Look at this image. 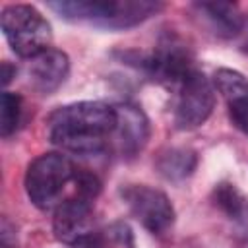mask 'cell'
I'll use <instances>...</instances> for the list:
<instances>
[{
    "instance_id": "obj_15",
    "label": "cell",
    "mask_w": 248,
    "mask_h": 248,
    "mask_svg": "<svg viewBox=\"0 0 248 248\" xmlns=\"http://www.w3.org/2000/svg\"><path fill=\"white\" fill-rule=\"evenodd\" d=\"M213 87L231 103L234 99H240L248 95V79L231 68H219L213 76Z\"/></svg>"
},
{
    "instance_id": "obj_18",
    "label": "cell",
    "mask_w": 248,
    "mask_h": 248,
    "mask_svg": "<svg viewBox=\"0 0 248 248\" xmlns=\"http://www.w3.org/2000/svg\"><path fill=\"white\" fill-rule=\"evenodd\" d=\"M2 248H16V227L4 217L2 219Z\"/></svg>"
},
{
    "instance_id": "obj_10",
    "label": "cell",
    "mask_w": 248,
    "mask_h": 248,
    "mask_svg": "<svg viewBox=\"0 0 248 248\" xmlns=\"http://www.w3.org/2000/svg\"><path fill=\"white\" fill-rule=\"evenodd\" d=\"M68 74L70 58L64 50L50 46L29 60V81L37 91L45 95L56 91L66 81Z\"/></svg>"
},
{
    "instance_id": "obj_7",
    "label": "cell",
    "mask_w": 248,
    "mask_h": 248,
    "mask_svg": "<svg viewBox=\"0 0 248 248\" xmlns=\"http://www.w3.org/2000/svg\"><path fill=\"white\" fill-rule=\"evenodd\" d=\"M120 196L130 213L151 234H165L174 225V207L165 192L147 184H126L120 188Z\"/></svg>"
},
{
    "instance_id": "obj_6",
    "label": "cell",
    "mask_w": 248,
    "mask_h": 248,
    "mask_svg": "<svg viewBox=\"0 0 248 248\" xmlns=\"http://www.w3.org/2000/svg\"><path fill=\"white\" fill-rule=\"evenodd\" d=\"M215 87L200 72L194 70L176 87L174 103V124L178 130H194L202 126L213 112Z\"/></svg>"
},
{
    "instance_id": "obj_14",
    "label": "cell",
    "mask_w": 248,
    "mask_h": 248,
    "mask_svg": "<svg viewBox=\"0 0 248 248\" xmlns=\"http://www.w3.org/2000/svg\"><path fill=\"white\" fill-rule=\"evenodd\" d=\"M76 248H136V242L130 225L124 221H114L105 229L95 231Z\"/></svg>"
},
{
    "instance_id": "obj_13",
    "label": "cell",
    "mask_w": 248,
    "mask_h": 248,
    "mask_svg": "<svg viewBox=\"0 0 248 248\" xmlns=\"http://www.w3.org/2000/svg\"><path fill=\"white\" fill-rule=\"evenodd\" d=\"M198 165V153L190 147H169L159 153L155 167L167 180H182L194 172Z\"/></svg>"
},
{
    "instance_id": "obj_9",
    "label": "cell",
    "mask_w": 248,
    "mask_h": 248,
    "mask_svg": "<svg viewBox=\"0 0 248 248\" xmlns=\"http://www.w3.org/2000/svg\"><path fill=\"white\" fill-rule=\"evenodd\" d=\"M116 110V128H114V141L122 157L138 155L147 140H149V120L145 112L132 103H122L114 107Z\"/></svg>"
},
{
    "instance_id": "obj_1",
    "label": "cell",
    "mask_w": 248,
    "mask_h": 248,
    "mask_svg": "<svg viewBox=\"0 0 248 248\" xmlns=\"http://www.w3.org/2000/svg\"><path fill=\"white\" fill-rule=\"evenodd\" d=\"M116 110L99 101H79L58 107L46 120L48 140L76 155H99L114 134Z\"/></svg>"
},
{
    "instance_id": "obj_11",
    "label": "cell",
    "mask_w": 248,
    "mask_h": 248,
    "mask_svg": "<svg viewBox=\"0 0 248 248\" xmlns=\"http://www.w3.org/2000/svg\"><path fill=\"white\" fill-rule=\"evenodd\" d=\"M213 203L248 240V198L231 182H221L213 188Z\"/></svg>"
},
{
    "instance_id": "obj_4",
    "label": "cell",
    "mask_w": 248,
    "mask_h": 248,
    "mask_svg": "<svg viewBox=\"0 0 248 248\" xmlns=\"http://www.w3.org/2000/svg\"><path fill=\"white\" fill-rule=\"evenodd\" d=\"M0 25L12 50L21 58H35L50 48L52 29L45 16L29 4H10L2 10Z\"/></svg>"
},
{
    "instance_id": "obj_19",
    "label": "cell",
    "mask_w": 248,
    "mask_h": 248,
    "mask_svg": "<svg viewBox=\"0 0 248 248\" xmlns=\"http://www.w3.org/2000/svg\"><path fill=\"white\" fill-rule=\"evenodd\" d=\"M16 78V66L10 62H2V85H8Z\"/></svg>"
},
{
    "instance_id": "obj_12",
    "label": "cell",
    "mask_w": 248,
    "mask_h": 248,
    "mask_svg": "<svg viewBox=\"0 0 248 248\" xmlns=\"http://www.w3.org/2000/svg\"><path fill=\"white\" fill-rule=\"evenodd\" d=\"M211 25L215 35L231 39L242 31L244 19L238 10V4L232 2H198L194 6Z\"/></svg>"
},
{
    "instance_id": "obj_5",
    "label": "cell",
    "mask_w": 248,
    "mask_h": 248,
    "mask_svg": "<svg viewBox=\"0 0 248 248\" xmlns=\"http://www.w3.org/2000/svg\"><path fill=\"white\" fill-rule=\"evenodd\" d=\"M124 58L130 64H136L138 68H141L155 81L174 87V89L182 83L186 76H190L196 70L190 52L182 45L172 43V41L159 45L151 52H143V54L128 52L124 54Z\"/></svg>"
},
{
    "instance_id": "obj_8",
    "label": "cell",
    "mask_w": 248,
    "mask_h": 248,
    "mask_svg": "<svg viewBox=\"0 0 248 248\" xmlns=\"http://www.w3.org/2000/svg\"><path fill=\"white\" fill-rule=\"evenodd\" d=\"M93 203H95L93 198H87L78 192H74L64 202H60L54 207V217H52L54 236L60 242L72 246H78L79 242L89 238L95 232Z\"/></svg>"
},
{
    "instance_id": "obj_16",
    "label": "cell",
    "mask_w": 248,
    "mask_h": 248,
    "mask_svg": "<svg viewBox=\"0 0 248 248\" xmlns=\"http://www.w3.org/2000/svg\"><path fill=\"white\" fill-rule=\"evenodd\" d=\"M23 103L17 93L4 91L2 93V110H0V134L2 138H10L21 122Z\"/></svg>"
},
{
    "instance_id": "obj_3",
    "label": "cell",
    "mask_w": 248,
    "mask_h": 248,
    "mask_svg": "<svg viewBox=\"0 0 248 248\" xmlns=\"http://www.w3.org/2000/svg\"><path fill=\"white\" fill-rule=\"evenodd\" d=\"M79 170L70 157L62 153H43L33 159L25 170V192L29 202L46 211L74 194Z\"/></svg>"
},
{
    "instance_id": "obj_2",
    "label": "cell",
    "mask_w": 248,
    "mask_h": 248,
    "mask_svg": "<svg viewBox=\"0 0 248 248\" xmlns=\"http://www.w3.org/2000/svg\"><path fill=\"white\" fill-rule=\"evenodd\" d=\"M48 8L68 21L105 29H128L161 12L163 4L153 0H58L48 2Z\"/></svg>"
},
{
    "instance_id": "obj_17",
    "label": "cell",
    "mask_w": 248,
    "mask_h": 248,
    "mask_svg": "<svg viewBox=\"0 0 248 248\" xmlns=\"http://www.w3.org/2000/svg\"><path fill=\"white\" fill-rule=\"evenodd\" d=\"M229 116H231L232 124L244 136H248V95L229 103Z\"/></svg>"
}]
</instances>
